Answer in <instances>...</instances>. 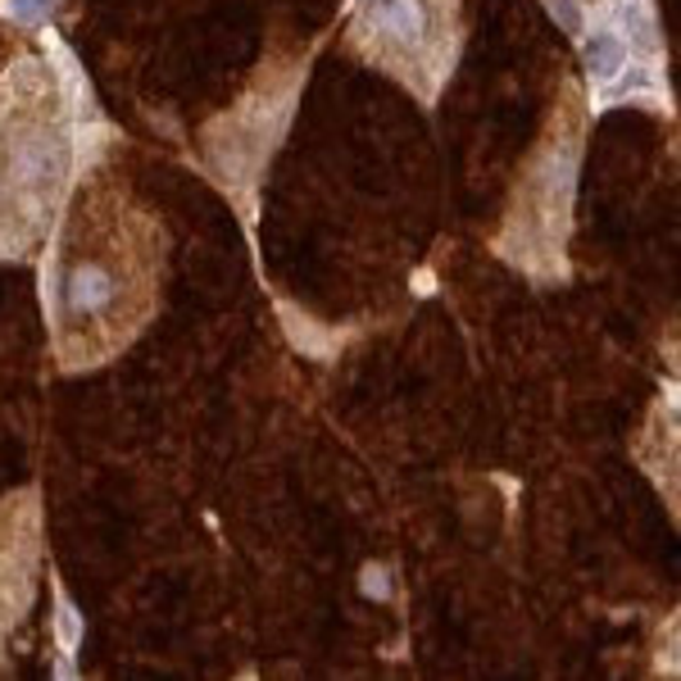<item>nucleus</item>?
I'll list each match as a JSON object with an SVG mask.
<instances>
[{
	"label": "nucleus",
	"instance_id": "3",
	"mask_svg": "<svg viewBox=\"0 0 681 681\" xmlns=\"http://www.w3.org/2000/svg\"><path fill=\"white\" fill-rule=\"evenodd\" d=\"M459 0H364L350 41L377 64L405 78L423 101L441 87L455 60Z\"/></svg>",
	"mask_w": 681,
	"mask_h": 681
},
{
	"label": "nucleus",
	"instance_id": "6",
	"mask_svg": "<svg viewBox=\"0 0 681 681\" xmlns=\"http://www.w3.org/2000/svg\"><path fill=\"white\" fill-rule=\"evenodd\" d=\"M32 6H45V0H14V10H32Z\"/></svg>",
	"mask_w": 681,
	"mask_h": 681
},
{
	"label": "nucleus",
	"instance_id": "5",
	"mask_svg": "<svg viewBox=\"0 0 681 681\" xmlns=\"http://www.w3.org/2000/svg\"><path fill=\"white\" fill-rule=\"evenodd\" d=\"M364 596H373V600H386V596H392V572H386L382 563H368V568H364Z\"/></svg>",
	"mask_w": 681,
	"mask_h": 681
},
{
	"label": "nucleus",
	"instance_id": "1",
	"mask_svg": "<svg viewBox=\"0 0 681 681\" xmlns=\"http://www.w3.org/2000/svg\"><path fill=\"white\" fill-rule=\"evenodd\" d=\"M69 177V101L41 60L0 78V255H23Z\"/></svg>",
	"mask_w": 681,
	"mask_h": 681
},
{
	"label": "nucleus",
	"instance_id": "2",
	"mask_svg": "<svg viewBox=\"0 0 681 681\" xmlns=\"http://www.w3.org/2000/svg\"><path fill=\"white\" fill-rule=\"evenodd\" d=\"M132 214L119 201H87L73 210L69 232L60 241V260L51 277L55 318L64 332H78L87 346L101 340H123L119 323L136 327L141 296H145V251L132 246Z\"/></svg>",
	"mask_w": 681,
	"mask_h": 681
},
{
	"label": "nucleus",
	"instance_id": "4",
	"mask_svg": "<svg viewBox=\"0 0 681 681\" xmlns=\"http://www.w3.org/2000/svg\"><path fill=\"white\" fill-rule=\"evenodd\" d=\"M587 69L600 82H609V78H618L627 69V41L613 28H596L591 32V41H587Z\"/></svg>",
	"mask_w": 681,
	"mask_h": 681
}]
</instances>
